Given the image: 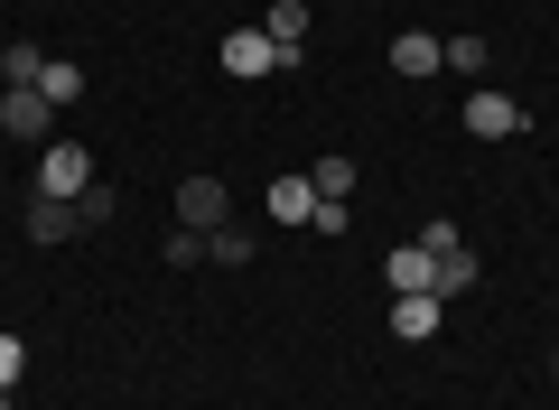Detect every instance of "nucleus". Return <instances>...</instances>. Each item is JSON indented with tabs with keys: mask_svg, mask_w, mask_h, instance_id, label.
I'll return each mask as SVG.
<instances>
[{
	"mask_svg": "<svg viewBox=\"0 0 559 410\" xmlns=\"http://www.w3.org/2000/svg\"><path fill=\"white\" fill-rule=\"evenodd\" d=\"M38 94L57 103V113H66V103H84V66H66V57H47V66H38Z\"/></svg>",
	"mask_w": 559,
	"mask_h": 410,
	"instance_id": "obj_13",
	"label": "nucleus"
},
{
	"mask_svg": "<svg viewBox=\"0 0 559 410\" xmlns=\"http://www.w3.org/2000/svg\"><path fill=\"white\" fill-rule=\"evenodd\" d=\"M261 28H271L280 57L299 66V47H308V28H318V20H308V0H271V10H261Z\"/></svg>",
	"mask_w": 559,
	"mask_h": 410,
	"instance_id": "obj_7",
	"label": "nucleus"
},
{
	"mask_svg": "<svg viewBox=\"0 0 559 410\" xmlns=\"http://www.w3.org/2000/svg\"><path fill=\"white\" fill-rule=\"evenodd\" d=\"M20 373H28V345H20V336H0V391L20 383Z\"/></svg>",
	"mask_w": 559,
	"mask_h": 410,
	"instance_id": "obj_19",
	"label": "nucleus"
},
{
	"mask_svg": "<svg viewBox=\"0 0 559 410\" xmlns=\"http://www.w3.org/2000/svg\"><path fill=\"white\" fill-rule=\"evenodd\" d=\"M382 57H392V75H411V84H429V75H439V38H429V28H401V38L382 47Z\"/></svg>",
	"mask_w": 559,
	"mask_h": 410,
	"instance_id": "obj_8",
	"label": "nucleus"
},
{
	"mask_svg": "<svg viewBox=\"0 0 559 410\" xmlns=\"http://www.w3.org/2000/svg\"><path fill=\"white\" fill-rule=\"evenodd\" d=\"M224 206H234V196H224V177H187V187H178V224H187V234H215Z\"/></svg>",
	"mask_w": 559,
	"mask_h": 410,
	"instance_id": "obj_5",
	"label": "nucleus"
},
{
	"mask_svg": "<svg viewBox=\"0 0 559 410\" xmlns=\"http://www.w3.org/2000/svg\"><path fill=\"white\" fill-rule=\"evenodd\" d=\"M84 187H94V150H75V140H47V150H38V196L75 206Z\"/></svg>",
	"mask_w": 559,
	"mask_h": 410,
	"instance_id": "obj_1",
	"label": "nucleus"
},
{
	"mask_svg": "<svg viewBox=\"0 0 559 410\" xmlns=\"http://www.w3.org/2000/svg\"><path fill=\"white\" fill-rule=\"evenodd\" d=\"M75 206H57V196H38V206H28V243H66V234H75Z\"/></svg>",
	"mask_w": 559,
	"mask_h": 410,
	"instance_id": "obj_12",
	"label": "nucleus"
},
{
	"mask_svg": "<svg viewBox=\"0 0 559 410\" xmlns=\"http://www.w3.org/2000/svg\"><path fill=\"white\" fill-rule=\"evenodd\" d=\"M382 280H392V298H411V290H429V280H439V261L419 253V243H401V253L382 261Z\"/></svg>",
	"mask_w": 559,
	"mask_h": 410,
	"instance_id": "obj_10",
	"label": "nucleus"
},
{
	"mask_svg": "<svg viewBox=\"0 0 559 410\" xmlns=\"http://www.w3.org/2000/svg\"><path fill=\"white\" fill-rule=\"evenodd\" d=\"M0 131H20V140H47V131H57V103H47L38 84H10V94H0Z\"/></svg>",
	"mask_w": 559,
	"mask_h": 410,
	"instance_id": "obj_3",
	"label": "nucleus"
},
{
	"mask_svg": "<svg viewBox=\"0 0 559 410\" xmlns=\"http://www.w3.org/2000/svg\"><path fill=\"white\" fill-rule=\"evenodd\" d=\"M205 253H215L224 271H242V261H252V234H242V224H215V234H205Z\"/></svg>",
	"mask_w": 559,
	"mask_h": 410,
	"instance_id": "obj_15",
	"label": "nucleus"
},
{
	"mask_svg": "<svg viewBox=\"0 0 559 410\" xmlns=\"http://www.w3.org/2000/svg\"><path fill=\"white\" fill-rule=\"evenodd\" d=\"M112 206H121V196H112V187H103V177H94V187H84V196H75V215H84V224H103V215H112Z\"/></svg>",
	"mask_w": 559,
	"mask_h": 410,
	"instance_id": "obj_18",
	"label": "nucleus"
},
{
	"mask_svg": "<svg viewBox=\"0 0 559 410\" xmlns=\"http://www.w3.org/2000/svg\"><path fill=\"white\" fill-rule=\"evenodd\" d=\"M429 261H439V280H429L439 298H466V290H476V253H466V243H448V253H429Z\"/></svg>",
	"mask_w": 559,
	"mask_h": 410,
	"instance_id": "obj_11",
	"label": "nucleus"
},
{
	"mask_svg": "<svg viewBox=\"0 0 559 410\" xmlns=\"http://www.w3.org/2000/svg\"><path fill=\"white\" fill-rule=\"evenodd\" d=\"M466 131H476V140H513L522 131V103L495 94V84H476V94H466Z\"/></svg>",
	"mask_w": 559,
	"mask_h": 410,
	"instance_id": "obj_4",
	"label": "nucleus"
},
{
	"mask_svg": "<svg viewBox=\"0 0 559 410\" xmlns=\"http://www.w3.org/2000/svg\"><path fill=\"white\" fill-rule=\"evenodd\" d=\"M215 57H224V75H242V84H261V75H280V66H289V57L271 47V28H261V20H252V28H234Z\"/></svg>",
	"mask_w": 559,
	"mask_h": 410,
	"instance_id": "obj_2",
	"label": "nucleus"
},
{
	"mask_svg": "<svg viewBox=\"0 0 559 410\" xmlns=\"http://www.w3.org/2000/svg\"><path fill=\"white\" fill-rule=\"evenodd\" d=\"M0 410H10V391H0Z\"/></svg>",
	"mask_w": 559,
	"mask_h": 410,
	"instance_id": "obj_21",
	"label": "nucleus"
},
{
	"mask_svg": "<svg viewBox=\"0 0 559 410\" xmlns=\"http://www.w3.org/2000/svg\"><path fill=\"white\" fill-rule=\"evenodd\" d=\"M38 66H47V47H0V75H10V84H38Z\"/></svg>",
	"mask_w": 559,
	"mask_h": 410,
	"instance_id": "obj_16",
	"label": "nucleus"
},
{
	"mask_svg": "<svg viewBox=\"0 0 559 410\" xmlns=\"http://www.w3.org/2000/svg\"><path fill=\"white\" fill-rule=\"evenodd\" d=\"M439 317H448V298H439V290L392 298V336H401V345H429V336H439Z\"/></svg>",
	"mask_w": 559,
	"mask_h": 410,
	"instance_id": "obj_6",
	"label": "nucleus"
},
{
	"mask_svg": "<svg viewBox=\"0 0 559 410\" xmlns=\"http://www.w3.org/2000/svg\"><path fill=\"white\" fill-rule=\"evenodd\" d=\"M439 66H457V75H485V38H439Z\"/></svg>",
	"mask_w": 559,
	"mask_h": 410,
	"instance_id": "obj_17",
	"label": "nucleus"
},
{
	"mask_svg": "<svg viewBox=\"0 0 559 410\" xmlns=\"http://www.w3.org/2000/svg\"><path fill=\"white\" fill-rule=\"evenodd\" d=\"M550 383H559V354H550Z\"/></svg>",
	"mask_w": 559,
	"mask_h": 410,
	"instance_id": "obj_20",
	"label": "nucleus"
},
{
	"mask_svg": "<svg viewBox=\"0 0 559 410\" xmlns=\"http://www.w3.org/2000/svg\"><path fill=\"white\" fill-rule=\"evenodd\" d=\"M261 206H271V224H308V215H318V187H308V177H271Z\"/></svg>",
	"mask_w": 559,
	"mask_h": 410,
	"instance_id": "obj_9",
	"label": "nucleus"
},
{
	"mask_svg": "<svg viewBox=\"0 0 559 410\" xmlns=\"http://www.w3.org/2000/svg\"><path fill=\"white\" fill-rule=\"evenodd\" d=\"M308 187H318L326 206H345V196H355V159H318V168H308Z\"/></svg>",
	"mask_w": 559,
	"mask_h": 410,
	"instance_id": "obj_14",
	"label": "nucleus"
}]
</instances>
